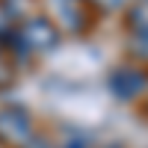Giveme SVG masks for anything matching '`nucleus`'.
Listing matches in <instances>:
<instances>
[{
  "label": "nucleus",
  "mask_w": 148,
  "mask_h": 148,
  "mask_svg": "<svg viewBox=\"0 0 148 148\" xmlns=\"http://www.w3.org/2000/svg\"><path fill=\"white\" fill-rule=\"evenodd\" d=\"M145 83H148V77L139 68H130V65H121V68H116L110 74V89H113L119 98H125V101L136 98L145 89Z\"/></svg>",
  "instance_id": "nucleus-1"
}]
</instances>
